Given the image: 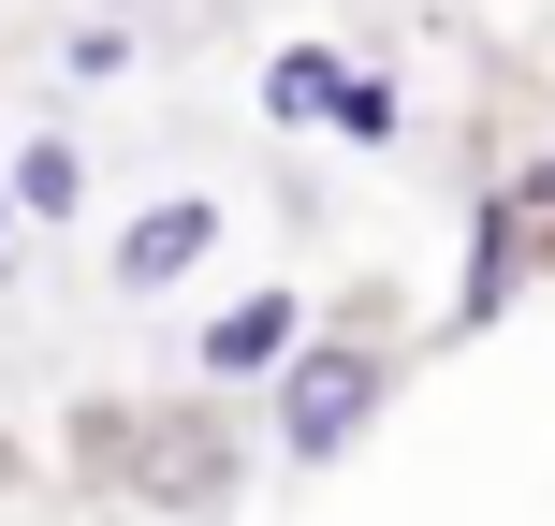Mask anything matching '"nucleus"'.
I'll use <instances>...</instances> for the list:
<instances>
[{"label":"nucleus","instance_id":"3","mask_svg":"<svg viewBox=\"0 0 555 526\" xmlns=\"http://www.w3.org/2000/svg\"><path fill=\"white\" fill-rule=\"evenodd\" d=\"M307 322H322V307H307V278H249V293H220V307H205L191 381H205V395H263L278 365L307 351Z\"/></svg>","mask_w":555,"mask_h":526},{"label":"nucleus","instance_id":"6","mask_svg":"<svg viewBox=\"0 0 555 526\" xmlns=\"http://www.w3.org/2000/svg\"><path fill=\"white\" fill-rule=\"evenodd\" d=\"M336 88H351V44H322V29H293V44H263L249 103H263V132H322V117H336Z\"/></svg>","mask_w":555,"mask_h":526},{"label":"nucleus","instance_id":"2","mask_svg":"<svg viewBox=\"0 0 555 526\" xmlns=\"http://www.w3.org/2000/svg\"><path fill=\"white\" fill-rule=\"evenodd\" d=\"M410 395V293L395 278H351V293L307 322V351L263 381V439L293 453V469H336V453H365V424Z\"/></svg>","mask_w":555,"mask_h":526},{"label":"nucleus","instance_id":"11","mask_svg":"<svg viewBox=\"0 0 555 526\" xmlns=\"http://www.w3.org/2000/svg\"><path fill=\"white\" fill-rule=\"evenodd\" d=\"M15 234H29V220H15V191H0V293H15Z\"/></svg>","mask_w":555,"mask_h":526},{"label":"nucleus","instance_id":"4","mask_svg":"<svg viewBox=\"0 0 555 526\" xmlns=\"http://www.w3.org/2000/svg\"><path fill=\"white\" fill-rule=\"evenodd\" d=\"M527 293H541L527 205H512V176H482V191H468V249H453V293H439V336H498Z\"/></svg>","mask_w":555,"mask_h":526},{"label":"nucleus","instance_id":"8","mask_svg":"<svg viewBox=\"0 0 555 526\" xmlns=\"http://www.w3.org/2000/svg\"><path fill=\"white\" fill-rule=\"evenodd\" d=\"M0 191H15V220H74V205H88V146L74 132H29L15 162H0Z\"/></svg>","mask_w":555,"mask_h":526},{"label":"nucleus","instance_id":"1","mask_svg":"<svg viewBox=\"0 0 555 526\" xmlns=\"http://www.w3.org/2000/svg\"><path fill=\"white\" fill-rule=\"evenodd\" d=\"M59 453H74V483H103V498L132 512H176V526H220L249 498V424H234V395H88L74 424H59Z\"/></svg>","mask_w":555,"mask_h":526},{"label":"nucleus","instance_id":"9","mask_svg":"<svg viewBox=\"0 0 555 526\" xmlns=\"http://www.w3.org/2000/svg\"><path fill=\"white\" fill-rule=\"evenodd\" d=\"M146 74V29L132 15H74L59 29V88H132Z\"/></svg>","mask_w":555,"mask_h":526},{"label":"nucleus","instance_id":"5","mask_svg":"<svg viewBox=\"0 0 555 526\" xmlns=\"http://www.w3.org/2000/svg\"><path fill=\"white\" fill-rule=\"evenodd\" d=\"M220 234H234V205H220V191H162V205H132V220H117L103 278H117L132 307H162V293H191V278L220 264Z\"/></svg>","mask_w":555,"mask_h":526},{"label":"nucleus","instance_id":"10","mask_svg":"<svg viewBox=\"0 0 555 526\" xmlns=\"http://www.w3.org/2000/svg\"><path fill=\"white\" fill-rule=\"evenodd\" d=\"M512 205H527V249L555 278V132H541V162H512Z\"/></svg>","mask_w":555,"mask_h":526},{"label":"nucleus","instance_id":"7","mask_svg":"<svg viewBox=\"0 0 555 526\" xmlns=\"http://www.w3.org/2000/svg\"><path fill=\"white\" fill-rule=\"evenodd\" d=\"M336 146H351V162H395V146L424 132V103H410V74H395V59H351V88H336V117H322Z\"/></svg>","mask_w":555,"mask_h":526}]
</instances>
